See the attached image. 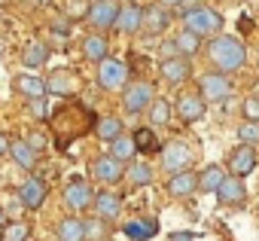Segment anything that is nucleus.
Returning <instances> with one entry per match:
<instances>
[{"label":"nucleus","instance_id":"44","mask_svg":"<svg viewBox=\"0 0 259 241\" xmlns=\"http://www.w3.org/2000/svg\"><path fill=\"white\" fill-rule=\"evenodd\" d=\"M7 223H10V217H7V211H4V208H0V229H4Z\"/></svg>","mask_w":259,"mask_h":241},{"label":"nucleus","instance_id":"23","mask_svg":"<svg viewBox=\"0 0 259 241\" xmlns=\"http://www.w3.org/2000/svg\"><path fill=\"white\" fill-rule=\"evenodd\" d=\"M122 232L132 238V241H150L156 232H159V223L153 217H144V220H132V223H125Z\"/></svg>","mask_w":259,"mask_h":241},{"label":"nucleus","instance_id":"17","mask_svg":"<svg viewBox=\"0 0 259 241\" xmlns=\"http://www.w3.org/2000/svg\"><path fill=\"white\" fill-rule=\"evenodd\" d=\"M165 192H168L171 198H189V195H195V192H198V174H195L192 168H186V171L168 177V180H165Z\"/></svg>","mask_w":259,"mask_h":241},{"label":"nucleus","instance_id":"38","mask_svg":"<svg viewBox=\"0 0 259 241\" xmlns=\"http://www.w3.org/2000/svg\"><path fill=\"white\" fill-rule=\"evenodd\" d=\"M31 113H34L37 119H43V116H46V98H40V101H31Z\"/></svg>","mask_w":259,"mask_h":241},{"label":"nucleus","instance_id":"33","mask_svg":"<svg viewBox=\"0 0 259 241\" xmlns=\"http://www.w3.org/2000/svg\"><path fill=\"white\" fill-rule=\"evenodd\" d=\"M43 83H46V95H73V79H70L67 70H55Z\"/></svg>","mask_w":259,"mask_h":241},{"label":"nucleus","instance_id":"29","mask_svg":"<svg viewBox=\"0 0 259 241\" xmlns=\"http://www.w3.org/2000/svg\"><path fill=\"white\" fill-rule=\"evenodd\" d=\"M226 180V168L220 165H207L198 171V192H217V186Z\"/></svg>","mask_w":259,"mask_h":241},{"label":"nucleus","instance_id":"25","mask_svg":"<svg viewBox=\"0 0 259 241\" xmlns=\"http://www.w3.org/2000/svg\"><path fill=\"white\" fill-rule=\"evenodd\" d=\"M171 101H165V98H156L153 104H150V110H147V119H150V129H165V126H171Z\"/></svg>","mask_w":259,"mask_h":241},{"label":"nucleus","instance_id":"39","mask_svg":"<svg viewBox=\"0 0 259 241\" xmlns=\"http://www.w3.org/2000/svg\"><path fill=\"white\" fill-rule=\"evenodd\" d=\"M165 58H177V46H174V40L162 43V61H165Z\"/></svg>","mask_w":259,"mask_h":241},{"label":"nucleus","instance_id":"41","mask_svg":"<svg viewBox=\"0 0 259 241\" xmlns=\"http://www.w3.org/2000/svg\"><path fill=\"white\" fill-rule=\"evenodd\" d=\"M156 7H162V10H168V13H174V10L180 7V0H156Z\"/></svg>","mask_w":259,"mask_h":241},{"label":"nucleus","instance_id":"42","mask_svg":"<svg viewBox=\"0 0 259 241\" xmlns=\"http://www.w3.org/2000/svg\"><path fill=\"white\" fill-rule=\"evenodd\" d=\"M168 241H195V238H192L189 232H174V235H171Z\"/></svg>","mask_w":259,"mask_h":241},{"label":"nucleus","instance_id":"37","mask_svg":"<svg viewBox=\"0 0 259 241\" xmlns=\"http://www.w3.org/2000/svg\"><path fill=\"white\" fill-rule=\"evenodd\" d=\"M198 7H201V0H180V7H177L174 13H177V16L183 19V16H189L192 10H198Z\"/></svg>","mask_w":259,"mask_h":241},{"label":"nucleus","instance_id":"13","mask_svg":"<svg viewBox=\"0 0 259 241\" xmlns=\"http://www.w3.org/2000/svg\"><path fill=\"white\" fill-rule=\"evenodd\" d=\"M92 208H95V217H98V220L113 223V220L122 217V195L113 192V189H101V192H95Z\"/></svg>","mask_w":259,"mask_h":241},{"label":"nucleus","instance_id":"35","mask_svg":"<svg viewBox=\"0 0 259 241\" xmlns=\"http://www.w3.org/2000/svg\"><path fill=\"white\" fill-rule=\"evenodd\" d=\"M238 141L244 147H256L259 144V126L256 123H241L238 126Z\"/></svg>","mask_w":259,"mask_h":241},{"label":"nucleus","instance_id":"20","mask_svg":"<svg viewBox=\"0 0 259 241\" xmlns=\"http://www.w3.org/2000/svg\"><path fill=\"white\" fill-rule=\"evenodd\" d=\"M79 49H82V58L92 61V64H101L104 58H110V43H107L104 34H89V37H82Z\"/></svg>","mask_w":259,"mask_h":241},{"label":"nucleus","instance_id":"3","mask_svg":"<svg viewBox=\"0 0 259 241\" xmlns=\"http://www.w3.org/2000/svg\"><path fill=\"white\" fill-rule=\"evenodd\" d=\"M192 159H195V153H192L189 141H183V138H171V141H165L162 150H159V162H162V171H165L168 177L186 171V168L192 165Z\"/></svg>","mask_w":259,"mask_h":241},{"label":"nucleus","instance_id":"45","mask_svg":"<svg viewBox=\"0 0 259 241\" xmlns=\"http://www.w3.org/2000/svg\"><path fill=\"white\" fill-rule=\"evenodd\" d=\"M37 4H40V7H52V4H55V0H37Z\"/></svg>","mask_w":259,"mask_h":241},{"label":"nucleus","instance_id":"21","mask_svg":"<svg viewBox=\"0 0 259 241\" xmlns=\"http://www.w3.org/2000/svg\"><path fill=\"white\" fill-rule=\"evenodd\" d=\"M46 61H49V43H43V40H28V43L22 46V64H25L28 70H40Z\"/></svg>","mask_w":259,"mask_h":241},{"label":"nucleus","instance_id":"28","mask_svg":"<svg viewBox=\"0 0 259 241\" xmlns=\"http://www.w3.org/2000/svg\"><path fill=\"white\" fill-rule=\"evenodd\" d=\"M174 46H177V55H180V58H189V61H192V58L201 52V40H198L195 34L183 31V28L177 31V37H174Z\"/></svg>","mask_w":259,"mask_h":241},{"label":"nucleus","instance_id":"18","mask_svg":"<svg viewBox=\"0 0 259 241\" xmlns=\"http://www.w3.org/2000/svg\"><path fill=\"white\" fill-rule=\"evenodd\" d=\"M141 19H144V7L138 4H119V16H116V31L125 37H135L141 34Z\"/></svg>","mask_w":259,"mask_h":241},{"label":"nucleus","instance_id":"4","mask_svg":"<svg viewBox=\"0 0 259 241\" xmlns=\"http://www.w3.org/2000/svg\"><path fill=\"white\" fill-rule=\"evenodd\" d=\"M153 101H156V86L150 79H135L122 89V110L132 113V116L147 113Z\"/></svg>","mask_w":259,"mask_h":241},{"label":"nucleus","instance_id":"2","mask_svg":"<svg viewBox=\"0 0 259 241\" xmlns=\"http://www.w3.org/2000/svg\"><path fill=\"white\" fill-rule=\"evenodd\" d=\"M180 22H183V31L195 34L198 40H210V37L223 34V13H217V10H210L204 4L198 10H192L189 16H183Z\"/></svg>","mask_w":259,"mask_h":241},{"label":"nucleus","instance_id":"1","mask_svg":"<svg viewBox=\"0 0 259 241\" xmlns=\"http://www.w3.org/2000/svg\"><path fill=\"white\" fill-rule=\"evenodd\" d=\"M207 61L217 73H235L247 64V46L232 34H217L207 40Z\"/></svg>","mask_w":259,"mask_h":241},{"label":"nucleus","instance_id":"24","mask_svg":"<svg viewBox=\"0 0 259 241\" xmlns=\"http://www.w3.org/2000/svg\"><path fill=\"white\" fill-rule=\"evenodd\" d=\"M125 180H128V186H150L156 180V171L150 162H132L125 168Z\"/></svg>","mask_w":259,"mask_h":241},{"label":"nucleus","instance_id":"7","mask_svg":"<svg viewBox=\"0 0 259 241\" xmlns=\"http://www.w3.org/2000/svg\"><path fill=\"white\" fill-rule=\"evenodd\" d=\"M116 16H119V0H95L85 10V25L95 34H104L116 25Z\"/></svg>","mask_w":259,"mask_h":241},{"label":"nucleus","instance_id":"40","mask_svg":"<svg viewBox=\"0 0 259 241\" xmlns=\"http://www.w3.org/2000/svg\"><path fill=\"white\" fill-rule=\"evenodd\" d=\"M238 31H241V34H250V31H253V19L241 16V19H238Z\"/></svg>","mask_w":259,"mask_h":241},{"label":"nucleus","instance_id":"46","mask_svg":"<svg viewBox=\"0 0 259 241\" xmlns=\"http://www.w3.org/2000/svg\"><path fill=\"white\" fill-rule=\"evenodd\" d=\"M256 67H259V55H256Z\"/></svg>","mask_w":259,"mask_h":241},{"label":"nucleus","instance_id":"22","mask_svg":"<svg viewBox=\"0 0 259 241\" xmlns=\"http://www.w3.org/2000/svg\"><path fill=\"white\" fill-rule=\"evenodd\" d=\"M7 156H13V159L19 162V168H22V171H28V174L37 168V153L28 147V141L10 138V153H7Z\"/></svg>","mask_w":259,"mask_h":241},{"label":"nucleus","instance_id":"15","mask_svg":"<svg viewBox=\"0 0 259 241\" xmlns=\"http://www.w3.org/2000/svg\"><path fill=\"white\" fill-rule=\"evenodd\" d=\"M159 76L168 83V86H183L189 76H192V61L189 58H165L159 61Z\"/></svg>","mask_w":259,"mask_h":241},{"label":"nucleus","instance_id":"43","mask_svg":"<svg viewBox=\"0 0 259 241\" xmlns=\"http://www.w3.org/2000/svg\"><path fill=\"white\" fill-rule=\"evenodd\" d=\"M7 153H10V138L0 135V156H7Z\"/></svg>","mask_w":259,"mask_h":241},{"label":"nucleus","instance_id":"14","mask_svg":"<svg viewBox=\"0 0 259 241\" xmlns=\"http://www.w3.org/2000/svg\"><path fill=\"white\" fill-rule=\"evenodd\" d=\"M213 195H217V202L226 205V208H244V205H247V183L226 174V180L217 186Z\"/></svg>","mask_w":259,"mask_h":241},{"label":"nucleus","instance_id":"16","mask_svg":"<svg viewBox=\"0 0 259 241\" xmlns=\"http://www.w3.org/2000/svg\"><path fill=\"white\" fill-rule=\"evenodd\" d=\"M171 16H174V13H168V10H162V7H156V4H150V7H144L141 31H144V34H150V37H159V34H165V31L171 28Z\"/></svg>","mask_w":259,"mask_h":241},{"label":"nucleus","instance_id":"36","mask_svg":"<svg viewBox=\"0 0 259 241\" xmlns=\"http://www.w3.org/2000/svg\"><path fill=\"white\" fill-rule=\"evenodd\" d=\"M241 113H244V123H256V126H259V95H250V98H244V107H241Z\"/></svg>","mask_w":259,"mask_h":241},{"label":"nucleus","instance_id":"9","mask_svg":"<svg viewBox=\"0 0 259 241\" xmlns=\"http://www.w3.org/2000/svg\"><path fill=\"white\" fill-rule=\"evenodd\" d=\"M226 174L229 177H238V180H247V174H253L256 171V150L253 147H244V144H238L232 153H229V159H226Z\"/></svg>","mask_w":259,"mask_h":241},{"label":"nucleus","instance_id":"31","mask_svg":"<svg viewBox=\"0 0 259 241\" xmlns=\"http://www.w3.org/2000/svg\"><path fill=\"white\" fill-rule=\"evenodd\" d=\"M95 135H98L104 144H110L113 138L122 135V119H119V116H101V119H95Z\"/></svg>","mask_w":259,"mask_h":241},{"label":"nucleus","instance_id":"10","mask_svg":"<svg viewBox=\"0 0 259 241\" xmlns=\"http://www.w3.org/2000/svg\"><path fill=\"white\" fill-rule=\"evenodd\" d=\"M46 198H49V186H46V180L37 177V174H28L25 183L19 186V205L28 208V211H40V208L46 205Z\"/></svg>","mask_w":259,"mask_h":241},{"label":"nucleus","instance_id":"6","mask_svg":"<svg viewBox=\"0 0 259 241\" xmlns=\"http://www.w3.org/2000/svg\"><path fill=\"white\" fill-rule=\"evenodd\" d=\"M95 83L104 89V92H119L128 86V64L119 61V58H104L95 70Z\"/></svg>","mask_w":259,"mask_h":241},{"label":"nucleus","instance_id":"34","mask_svg":"<svg viewBox=\"0 0 259 241\" xmlns=\"http://www.w3.org/2000/svg\"><path fill=\"white\" fill-rule=\"evenodd\" d=\"M0 241H31V223L10 220L4 229H0Z\"/></svg>","mask_w":259,"mask_h":241},{"label":"nucleus","instance_id":"19","mask_svg":"<svg viewBox=\"0 0 259 241\" xmlns=\"http://www.w3.org/2000/svg\"><path fill=\"white\" fill-rule=\"evenodd\" d=\"M13 89L31 104V101H40V98H46V83L40 79V76H34V73H19L16 79H13Z\"/></svg>","mask_w":259,"mask_h":241},{"label":"nucleus","instance_id":"27","mask_svg":"<svg viewBox=\"0 0 259 241\" xmlns=\"http://www.w3.org/2000/svg\"><path fill=\"white\" fill-rule=\"evenodd\" d=\"M110 156H113L116 162H122V165H125V162H132V159L138 156L132 135H125V132H122L119 138H113V141H110Z\"/></svg>","mask_w":259,"mask_h":241},{"label":"nucleus","instance_id":"8","mask_svg":"<svg viewBox=\"0 0 259 241\" xmlns=\"http://www.w3.org/2000/svg\"><path fill=\"white\" fill-rule=\"evenodd\" d=\"M174 113H177V119L183 126H195L207 116V104L201 101L198 92H180L177 101H174Z\"/></svg>","mask_w":259,"mask_h":241},{"label":"nucleus","instance_id":"26","mask_svg":"<svg viewBox=\"0 0 259 241\" xmlns=\"http://www.w3.org/2000/svg\"><path fill=\"white\" fill-rule=\"evenodd\" d=\"M132 141H135V150L144 153V156H153V153L162 150V144H159V138H156V129H150V126L138 129V132L132 135Z\"/></svg>","mask_w":259,"mask_h":241},{"label":"nucleus","instance_id":"30","mask_svg":"<svg viewBox=\"0 0 259 241\" xmlns=\"http://www.w3.org/2000/svg\"><path fill=\"white\" fill-rule=\"evenodd\" d=\"M58 241H82V220L79 217H61L55 226Z\"/></svg>","mask_w":259,"mask_h":241},{"label":"nucleus","instance_id":"32","mask_svg":"<svg viewBox=\"0 0 259 241\" xmlns=\"http://www.w3.org/2000/svg\"><path fill=\"white\" fill-rule=\"evenodd\" d=\"M82 241H110V223H104L98 217H85L82 220Z\"/></svg>","mask_w":259,"mask_h":241},{"label":"nucleus","instance_id":"12","mask_svg":"<svg viewBox=\"0 0 259 241\" xmlns=\"http://www.w3.org/2000/svg\"><path fill=\"white\" fill-rule=\"evenodd\" d=\"M92 177H95L98 183H104V186H116V183L125 177V165L116 162L110 153L95 156V159H92Z\"/></svg>","mask_w":259,"mask_h":241},{"label":"nucleus","instance_id":"5","mask_svg":"<svg viewBox=\"0 0 259 241\" xmlns=\"http://www.w3.org/2000/svg\"><path fill=\"white\" fill-rule=\"evenodd\" d=\"M198 95L204 104H226L232 95H235V86L226 73H217V70H207L198 76Z\"/></svg>","mask_w":259,"mask_h":241},{"label":"nucleus","instance_id":"11","mask_svg":"<svg viewBox=\"0 0 259 241\" xmlns=\"http://www.w3.org/2000/svg\"><path fill=\"white\" fill-rule=\"evenodd\" d=\"M61 198H64V205H67L70 211H89V208H92V198H95V189H92L89 180L70 177L67 186H64V192H61Z\"/></svg>","mask_w":259,"mask_h":241}]
</instances>
